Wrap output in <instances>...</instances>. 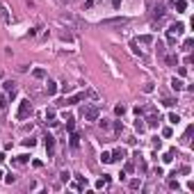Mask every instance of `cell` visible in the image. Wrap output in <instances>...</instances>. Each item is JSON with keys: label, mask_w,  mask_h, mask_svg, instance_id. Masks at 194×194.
Here are the masks:
<instances>
[{"label": "cell", "mask_w": 194, "mask_h": 194, "mask_svg": "<svg viewBox=\"0 0 194 194\" xmlns=\"http://www.w3.org/2000/svg\"><path fill=\"white\" fill-rule=\"evenodd\" d=\"M32 114V100L30 98H23V100H18V110H16V119L18 121H25L27 117Z\"/></svg>", "instance_id": "cell-1"}, {"label": "cell", "mask_w": 194, "mask_h": 194, "mask_svg": "<svg viewBox=\"0 0 194 194\" xmlns=\"http://www.w3.org/2000/svg\"><path fill=\"white\" fill-rule=\"evenodd\" d=\"M98 107L96 105H85L82 107V119L85 121H98Z\"/></svg>", "instance_id": "cell-2"}, {"label": "cell", "mask_w": 194, "mask_h": 194, "mask_svg": "<svg viewBox=\"0 0 194 194\" xmlns=\"http://www.w3.org/2000/svg\"><path fill=\"white\" fill-rule=\"evenodd\" d=\"M183 30H185V25H183V23H174V25H171L169 30H167L169 44H176V37H178V34H183Z\"/></svg>", "instance_id": "cell-3"}, {"label": "cell", "mask_w": 194, "mask_h": 194, "mask_svg": "<svg viewBox=\"0 0 194 194\" xmlns=\"http://www.w3.org/2000/svg\"><path fill=\"white\" fill-rule=\"evenodd\" d=\"M2 91L7 94V98H9V100H14V98H16V82H14V80H7V82L2 85Z\"/></svg>", "instance_id": "cell-4"}, {"label": "cell", "mask_w": 194, "mask_h": 194, "mask_svg": "<svg viewBox=\"0 0 194 194\" xmlns=\"http://www.w3.org/2000/svg\"><path fill=\"white\" fill-rule=\"evenodd\" d=\"M85 91H78V94H73V96H69V98H64L60 105H75V103H80V100H85Z\"/></svg>", "instance_id": "cell-5"}, {"label": "cell", "mask_w": 194, "mask_h": 194, "mask_svg": "<svg viewBox=\"0 0 194 194\" xmlns=\"http://www.w3.org/2000/svg\"><path fill=\"white\" fill-rule=\"evenodd\" d=\"M146 110L151 112L148 114V119H146V126H151V128H158V124H160V114H158L153 107H146Z\"/></svg>", "instance_id": "cell-6"}, {"label": "cell", "mask_w": 194, "mask_h": 194, "mask_svg": "<svg viewBox=\"0 0 194 194\" xmlns=\"http://www.w3.org/2000/svg\"><path fill=\"white\" fill-rule=\"evenodd\" d=\"M128 23V18H124V16H121V18H105L103 21V25H126Z\"/></svg>", "instance_id": "cell-7"}, {"label": "cell", "mask_w": 194, "mask_h": 194, "mask_svg": "<svg viewBox=\"0 0 194 194\" xmlns=\"http://www.w3.org/2000/svg\"><path fill=\"white\" fill-rule=\"evenodd\" d=\"M44 144H46V151H48V153H53V151H55V137H53V135H46V137H44Z\"/></svg>", "instance_id": "cell-8"}, {"label": "cell", "mask_w": 194, "mask_h": 194, "mask_svg": "<svg viewBox=\"0 0 194 194\" xmlns=\"http://www.w3.org/2000/svg\"><path fill=\"white\" fill-rule=\"evenodd\" d=\"M46 94H48V96H55V94H57V82H55V80H48V82H46Z\"/></svg>", "instance_id": "cell-9"}, {"label": "cell", "mask_w": 194, "mask_h": 194, "mask_svg": "<svg viewBox=\"0 0 194 194\" xmlns=\"http://www.w3.org/2000/svg\"><path fill=\"white\" fill-rule=\"evenodd\" d=\"M110 155H112V162H119V160H124V158H126V148H117Z\"/></svg>", "instance_id": "cell-10"}, {"label": "cell", "mask_w": 194, "mask_h": 194, "mask_svg": "<svg viewBox=\"0 0 194 194\" xmlns=\"http://www.w3.org/2000/svg\"><path fill=\"white\" fill-rule=\"evenodd\" d=\"M69 139H71V142H69L71 148H78V146H80V135H78V133L71 130V137H69Z\"/></svg>", "instance_id": "cell-11"}, {"label": "cell", "mask_w": 194, "mask_h": 194, "mask_svg": "<svg viewBox=\"0 0 194 194\" xmlns=\"http://www.w3.org/2000/svg\"><path fill=\"white\" fill-rule=\"evenodd\" d=\"M0 16H2V21L5 23H12V16H9V12H7V7L0 2Z\"/></svg>", "instance_id": "cell-12"}, {"label": "cell", "mask_w": 194, "mask_h": 194, "mask_svg": "<svg viewBox=\"0 0 194 194\" xmlns=\"http://www.w3.org/2000/svg\"><path fill=\"white\" fill-rule=\"evenodd\" d=\"M164 16V5H155L153 7V18H162Z\"/></svg>", "instance_id": "cell-13"}, {"label": "cell", "mask_w": 194, "mask_h": 194, "mask_svg": "<svg viewBox=\"0 0 194 194\" xmlns=\"http://www.w3.org/2000/svg\"><path fill=\"white\" fill-rule=\"evenodd\" d=\"M64 121H66V130L71 133L75 128V121H73V117H71V114H64Z\"/></svg>", "instance_id": "cell-14"}, {"label": "cell", "mask_w": 194, "mask_h": 194, "mask_svg": "<svg viewBox=\"0 0 194 194\" xmlns=\"http://www.w3.org/2000/svg\"><path fill=\"white\" fill-rule=\"evenodd\" d=\"M192 130H194V126H187V130H185V135H183V144H190V139H192Z\"/></svg>", "instance_id": "cell-15"}, {"label": "cell", "mask_w": 194, "mask_h": 194, "mask_svg": "<svg viewBox=\"0 0 194 194\" xmlns=\"http://www.w3.org/2000/svg\"><path fill=\"white\" fill-rule=\"evenodd\" d=\"M7 100H9V98H7V94H2V91H0V112L7 110Z\"/></svg>", "instance_id": "cell-16"}, {"label": "cell", "mask_w": 194, "mask_h": 194, "mask_svg": "<svg viewBox=\"0 0 194 194\" xmlns=\"http://www.w3.org/2000/svg\"><path fill=\"white\" fill-rule=\"evenodd\" d=\"M164 60H167V64H171V66H178V55H164Z\"/></svg>", "instance_id": "cell-17"}, {"label": "cell", "mask_w": 194, "mask_h": 194, "mask_svg": "<svg viewBox=\"0 0 194 194\" xmlns=\"http://www.w3.org/2000/svg\"><path fill=\"white\" fill-rule=\"evenodd\" d=\"M174 155H176V148H171V151H167V153L162 155V160L164 162H171V160H174Z\"/></svg>", "instance_id": "cell-18"}, {"label": "cell", "mask_w": 194, "mask_h": 194, "mask_svg": "<svg viewBox=\"0 0 194 194\" xmlns=\"http://www.w3.org/2000/svg\"><path fill=\"white\" fill-rule=\"evenodd\" d=\"M128 187H130V190H139L142 187V181H139V178H133V181L128 183Z\"/></svg>", "instance_id": "cell-19"}, {"label": "cell", "mask_w": 194, "mask_h": 194, "mask_svg": "<svg viewBox=\"0 0 194 194\" xmlns=\"http://www.w3.org/2000/svg\"><path fill=\"white\" fill-rule=\"evenodd\" d=\"M32 75L37 78V80H41V78H46V71H44V69H34V71H32Z\"/></svg>", "instance_id": "cell-20"}, {"label": "cell", "mask_w": 194, "mask_h": 194, "mask_svg": "<svg viewBox=\"0 0 194 194\" xmlns=\"http://www.w3.org/2000/svg\"><path fill=\"white\" fill-rule=\"evenodd\" d=\"M171 87H174L176 91H181V89H183V80H178V78H174V80H171Z\"/></svg>", "instance_id": "cell-21"}, {"label": "cell", "mask_w": 194, "mask_h": 194, "mask_svg": "<svg viewBox=\"0 0 194 194\" xmlns=\"http://www.w3.org/2000/svg\"><path fill=\"white\" fill-rule=\"evenodd\" d=\"M176 12H185V7H187V2H185V0H176Z\"/></svg>", "instance_id": "cell-22"}, {"label": "cell", "mask_w": 194, "mask_h": 194, "mask_svg": "<svg viewBox=\"0 0 194 194\" xmlns=\"http://www.w3.org/2000/svg\"><path fill=\"white\" fill-rule=\"evenodd\" d=\"M155 48H158V55H160V57H164V55H167V50H164V44H162V41H158V44H155Z\"/></svg>", "instance_id": "cell-23"}, {"label": "cell", "mask_w": 194, "mask_h": 194, "mask_svg": "<svg viewBox=\"0 0 194 194\" xmlns=\"http://www.w3.org/2000/svg\"><path fill=\"white\" fill-rule=\"evenodd\" d=\"M135 158H137V164H139V171H142V174H144V171H146V162L144 160H142V155L137 153V155H135Z\"/></svg>", "instance_id": "cell-24"}, {"label": "cell", "mask_w": 194, "mask_h": 194, "mask_svg": "<svg viewBox=\"0 0 194 194\" xmlns=\"http://www.w3.org/2000/svg\"><path fill=\"white\" fill-rule=\"evenodd\" d=\"M114 114H117V117H124V114H126V107H124V105H117V107H114Z\"/></svg>", "instance_id": "cell-25"}, {"label": "cell", "mask_w": 194, "mask_h": 194, "mask_svg": "<svg viewBox=\"0 0 194 194\" xmlns=\"http://www.w3.org/2000/svg\"><path fill=\"white\" fill-rule=\"evenodd\" d=\"M139 44H153V37H151V34H144V37H139Z\"/></svg>", "instance_id": "cell-26"}, {"label": "cell", "mask_w": 194, "mask_h": 194, "mask_svg": "<svg viewBox=\"0 0 194 194\" xmlns=\"http://www.w3.org/2000/svg\"><path fill=\"white\" fill-rule=\"evenodd\" d=\"M107 183H110V176H103V178L96 183V187H103V185H107Z\"/></svg>", "instance_id": "cell-27"}, {"label": "cell", "mask_w": 194, "mask_h": 194, "mask_svg": "<svg viewBox=\"0 0 194 194\" xmlns=\"http://www.w3.org/2000/svg\"><path fill=\"white\" fill-rule=\"evenodd\" d=\"M169 121H171V124H174V126H176V124H178V121H181V117H178V114H174V112H171V114H169Z\"/></svg>", "instance_id": "cell-28"}, {"label": "cell", "mask_w": 194, "mask_h": 194, "mask_svg": "<svg viewBox=\"0 0 194 194\" xmlns=\"http://www.w3.org/2000/svg\"><path fill=\"white\" fill-rule=\"evenodd\" d=\"M171 135H174V130H171L169 126H167V128H162V137H171Z\"/></svg>", "instance_id": "cell-29"}, {"label": "cell", "mask_w": 194, "mask_h": 194, "mask_svg": "<svg viewBox=\"0 0 194 194\" xmlns=\"http://www.w3.org/2000/svg\"><path fill=\"white\" fill-rule=\"evenodd\" d=\"M100 160H103V162H112V155L107 153V151H103V155H100Z\"/></svg>", "instance_id": "cell-30"}, {"label": "cell", "mask_w": 194, "mask_h": 194, "mask_svg": "<svg viewBox=\"0 0 194 194\" xmlns=\"http://www.w3.org/2000/svg\"><path fill=\"white\" fill-rule=\"evenodd\" d=\"M135 128H137L139 133H144V128H146V124H142V119H137V124H135Z\"/></svg>", "instance_id": "cell-31"}, {"label": "cell", "mask_w": 194, "mask_h": 194, "mask_svg": "<svg viewBox=\"0 0 194 194\" xmlns=\"http://www.w3.org/2000/svg\"><path fill=\"white\" fill-rule=\"evenodd\" d=\"M192 46H194V41H192V39H185V44H183V48H185V50H192Z\"/></svg>", "instance_id": "cell-32"}, {"label": "cell", "mask_w": 194, "mask_h": 194, "mask_svg": "<svg viewBox=\"0 0 194 194\" xmlns=\"http://www.w3.org/2000/svg\"><path fill=\"white\" fill-rule=\"evenodd\" d=\"M124 130V124H121V121H114V133H121Z\"/></svg>", "instance_id": "cell-33"}, {"label": "cell", "mask_w": 194, "mask_h": 194, "mask_svg": "<svg viewBox=\"0 0 194 194\" xmlns=\"http://www.w3.org/2000/svg\"><path fill=\"white\" fill-rule=\"evenodd\" d=\"M162 103H164V105H167V107H174V105H176V100H174V98H164V100H162Z\"/></svg>", "instance_id": "cell-34"}, {"label": "cell", "mask_w": 194, "mask_h": 194, "mask_svg": "<svg viewBox=\"0 0 194 194\" xmlns=\"http://www.w3.org/2000/svg\"><path fill=\"white\" fill-rule=\"evenodd\" d=\"M23 144H25V146H34V144H37V139H32V137H27V139H23Z\"/></svg>", "instance_id": "cell-35"}, {"label": "cell", "mask_w": 194, "mask_h": 194, "mask_svg": "<svg viewBox=\"0 0 194 194\" xmlns=\"http://www.w3.org/2000/svg\"><path fill=\"white\" fill-rule=\"evenodd\" d=\"M124 169L128 171V174H130V171H135V164H133V162H126V164H124Z\"/></svg>", "instance_id": "cell-36"}, {"label": "cell", "mask_w": 194, "mask_h": 194, "mask_svg": "<svg viewBox=\"0 0 194 194\" xmlns=\"http://www.w3.org/2000/svg\"><path fill=\"white\" fill-rule=\"evenodd\" d=\"M98 124H100V128H103V130H107V128H110V121H105V119L98 121Z\"/></svg>", "instance_id": "cell-37"}, {"label": "cell", "mask_w": 194, "mask_h": 194, "mask_svg": "<svg viewBox=\"0 0 194 194\" xmlns=\"http://www.w3.org/2000/svg\"><path fill=\"white\" fill-rule=\"evenodd\" d=\"M94 5H96V0H87V2H85V9H91Z\"/></svg>", "instance_id": "cell-38"}, {"label": "cell", "mask_w": 194, "mask_h": 194, "mask_svg": "<svg viewBox=\"0 0 194 194\" xmlns=\"http://www.w3.org/2000/svg\"><path fill=\"white\" fill-rule=\"evenodd\" d=\"M178 75H181V78L187 75V69H185V66H178Z\"/></svg>", "instance_id": "cell-39"}, {"label": "cell", "mask_w": 194, "mask_h": 194, "mask_svg": "<svg viewBox=\"0 0 194 194\" xmlns=\"http://www.w3.org/2000/svg\"><path fill=\"white\" fill-rule=\"evenodd\" d=\"M169 187H171V190H178V181H174V178H171V181H169Z\"/></svg>", "instance_id": "cell-40"}, {"label": "cell", "mask_w": 194, "mask_h": 194, "mask_svg": "<svg viewBox=\"0 0 194 194\" xmlns=\"http://www.w3.org/2000/svg\"><path fill=\"white\" fill-rule=\"evenodd\" d=\"M46 119H48V121H53V119H55V112H53V110H48V112H46Z\"/></svg>", "instance_id": "cell-41"}, {"label": "cell", "mask_w": 194, "mask_h": 194, "mask_svg": "<svg viewBox=\"0 0 194 194\" xmlns=\"http://www.w3.org/2000/svg\"><path fill=\"white\" fill-rule=\"evenodd\" d=\"M60 176H62V181H64V183H66V181H69V176H71V174H69V171H62V174H60Z\"/></svg>", "instance_id": "cell-42"}, {"label": "cell", "mask_w": 194, "mask_h": 194, "mask_svg": "<svg viewBox=\"0 0 194 194\" xmlns=\"http://www.w3.org/2000/svg\"><path fill=\"white\" fill-rule=\"evenodd\" d=\"M112 7H114V9H119V7H121V0H112Z\"/></svg>", "instance_id": "cell-43"}, {"label": "cell", "mask_w": 194, "mask_h": 194, "mask_svg": "<svg viewBox=\"0 0 194 194\" xmlns=\"http://www.w3.org/2000/svg\"><path fill=\"white\" fill-rule=\"evenodd\" d=\"M5 160H7V155L2 153V151H0V162H5Z\"/></svg>", "instance_id": "cell-44"}, {"label": "cell", "mask_w": 194, "mask_h": 194, "mask_svg": "<svg viewBox=\"0 0 194 194\" xmlns=\"http://www.w3.org/2000/svg\"><path fill=\"white\" fill-rule=\"evenodd\" d=\"M2 176H5V174H2V169H0V178H2Z\"/></svg>", "instance_id": "cell-45"}]
</instances>
